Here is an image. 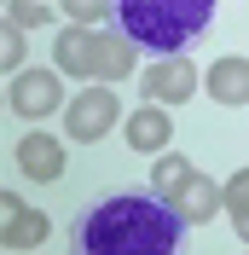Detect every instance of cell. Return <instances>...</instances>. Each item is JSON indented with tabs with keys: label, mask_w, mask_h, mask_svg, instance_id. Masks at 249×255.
<instances>
[{
	"label": "cell",
	"mask_w": 249,
	"mask_h": 255,
	"mask_svg": "<svg viewBox=\"0 0 249 255\" xmlns=\"http://www.w3.org/2000/svg\"><path fill=\"white\" fill-rule=\"evenodd\" d=\"M215 23V6L209 0H122L116 6V29L122 41L156 52V58H174V52L197 47Z\"/></svg>",
	"instance_id": "7a4b0ae2"
},
{
	"label": "cell",
	"mask_w": 249,
	"mask_h": 255,
	"mask_svg": "<svg viewBox=\"0 0 249 255\" xmlns=\"http://www.w3.org/2000/svg\"><path fill=\"white\" fill-rule=\"evenodd\" d=\"M6 99H12L17 116H52V105H58V76H52V70H23Z\"/></svg>",
	"instance_id": "3957f363"
},
{
	"label": "cell",
	"mask_w": 249,
	"mask_h": 255,
	"mask_svg": "<svg viewBox=\"0 0 249 255\" xmlns=\"http://www.w3.org/2000/svg\"><path fill=\"white\" fill-rule=\"evenodd\" d=\"M6 244H35L41 238V221L29 215V203H17V197H6Z\"/></svg>",
	"instance_id": "52a82bcc"
},
{
	"label": "cell",
	"mask_w": 249,
	"mask_h": 255,
	"mask_svg": "<svg viewBox=\"0 0 249 255\" xmlns=\"http://www.w3.org/2000/svg\"><path fill=\"white\" fill-rule=\"evenodd\" d=\"M186 64H162V70H151V93H191V76H180Z\"/></svg>",
	"instance_id": "9c48e42d"
},
{
	"label": "cell",
	"mask_w": 249,
	"mask_h": 255,
	"mask_svg": "<svg viewBox=\"0 0 249 255\" xmlns=\"http://www.w3.org/2000/svg\"><path fill=\"white\" fill-rule=\"evenodd\" d=\"M127 139L139 145V151H145V145H168V116H162V111H139L133 122H127Z\"/></svg>",
	"instance_id": "ba28073f"
},
{
	"label": "cell",
	"mask_w": 249,
	"mask_h": 255,
	"mask_svg": "<svg viewBox=\"0 0 249 255\" xmlns=\"http://www.w3.org/2000/svg\"><path fill=\"white\" fill-rule=\"evenodd\" d=\"M70 255H186V215L162 191H110L76 209Z\"/></svg>",
	"instance_id": "6da1fadb"
},
{
	"label": "cell",
	"mask_w": 249,
	"mask_h": 255,
	"mask_svg": "<svg viewBox=\"0 0 249 255\" xmlns=\"http://www.w3.org/2000/svg\"><path fill=\"white\" fill-rule=\"evenodd\" d=\"M215 99H249V58H220L215 64Z\"/></svg>",
	"instance_id": "8992f818"
},
{
	"label": "cell",
	"mask_w": 249,
	"mask_h": 255,
	"mask_svg": "<svg viewBox=\"0 0 249 255\" xmlns=\"http://www.w3.org/2000/svg\"><path fill=\"white\" fill-rule=\"evenodd\" d=\"M17 162H23V174H29V180H58V174H64V151L47 139V133H29V139L17 145Z\"/></svg>",
	"instance_id": "5b68a950"
},
{
	"label": "cell",
	"mask_w": 249,
	"mask_h": 255,
	"mask_svg": "<svg viewBox=\"0 0 249 255\" xmlns=\"http://www.w3.org/2000/svg\"><path fill=\"white\" fill-rule=\"evenodd\" d=\"M110 122H116V99L110 93H81L76 105H70V133H76V139H99Z\"/></svg>",
	"instance_id": "277c9868"
}]
</instances>
